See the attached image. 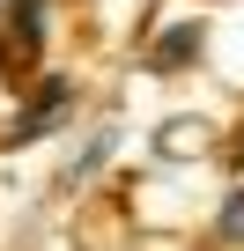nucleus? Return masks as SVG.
I'll return each mask as SVG.
<instances>
[{
    "label": "nucleus",
    "mask_w": 244,
    "mask_h": 251,
    "mask_svg": "<svg viewBox=\"0 0 244 251\" xmlns=\"http://www.w3.org/2000/svg\"><path fill=\"white\" fill-rule=\"evenodd\" d=\"M37 59V0H8V37H0V67L8 74H30Z\"/></svg>",
    "instance_id": "nucleus-1"
},
{
    "label": "nucleus",
    "mask_w": 244,
    "mask_h": 251,
    "mask_svg": "<svg viewBox=\"0 0 244 251\" xmlns=\"http://www.w3.org/2000/svg\"><path fill=\"white\" fill-rule=\"evenodd\" d=\"M200 52V30H178V37H163V52H156V67H185Z\"/></svg>",
    "instance_id": "nucleus-3"
},
{
    "label": "nucleus",
    "mask_w": 244,
    "mask_h": 251,
    "mask_svg": "<svg viewBox=\"0 0 244 251\" xmlns=\"http://www.w3.org/2000/svg\"><path fill=\"white\" fill-rule=\"evenodd\" d=\"M215 229H222V244H237V251H244V192L222 207V222H215Z\"/></svg>",
    "instance_id": "nucleus-4"
},
{
    "label": "nucleus",
    "mask_w": 244,
    "mask_h": 251,
    "mask_svg": "<svg viewBox=\"0 0 244 251\" xmlns=\"http://www.w3.org/2000/svg\"><path fill=\"white\" fill-rule=\"evenodd\" d=\"M59 103H67V89H45V96H37L30 111H23V126H15V133H8V141H15V148H23V141H37V133H45V126L59 118Z\"/></svg>",
    "instance_id": "nucleus-2"
}]
</instances>
